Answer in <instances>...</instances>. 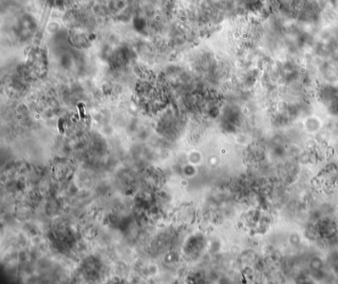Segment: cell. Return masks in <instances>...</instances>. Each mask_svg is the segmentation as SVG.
Returning a JSON list of instances; mask_svg holds the SVG:
<instances>
[{"instance_id":"6da1fadb","label":"cell","mask_w":338,"mask_h":284,"mask_svg":"<svg viewBox=\"0 0 338 284\" xmlns=\"http://www.w3.org/2000/svg\"><path fill=\"white\" fill-rule=\"evenodd\" d=\"M77 107H78V109L80 117L82 119H85V117H86V113H85V107L84 104L82 103H79L78 104Z\"/></svg>"},{"instance_id":"7a4b0ae2","label":"cell","mask_w":338,"mask_h":284,"mask_svg":"<svg viewBox=\"0 0 338 284\" xmlns=\"http://www.w3.org/2000/svg\"><path fill=\"white\" fill-rule=\"evenodd\" d=\"M64 121H62V119H60L59 121V122H58V128H59V130H60V133H64Z\"/></svg>"}]
</instances>
